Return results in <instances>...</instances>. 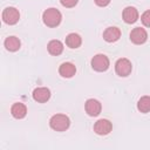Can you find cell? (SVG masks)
Instances as JSON below:
<instances>
[{
	"mask_svg": "<svg viewBox=\"0 0 150 150\" xmlns=\"http://www.w3.org/2000/svg\"><path fill=\"white\" fill-rule=\"evenodd\" d=\"M137 109L141 112H149L150 111V96H143L138 100Z\"/></svg>",
	"mask_w": 150,
	"mask_h": 150,
	"instance_id": "17",
	"label": "cell"
},
{
	"mask_svg": "<svg viewBox=\"0 0 150 150\" xmlns=\"http://www.w3.org/2000/svg\"><path fill=\"white\" fill-rule=\"evenodd\" d=\"M130 40L135 45H142L148 40V33H146V30L144 28L136 27L130 33Z\"/></svg>",
	"mask_w": 150,
	"mask_h": 150,
	"instance_id": "6",
	"label": "cell"
},
{
	"mask_svg": "<svg viewBox=\"0 0 150 150\" xmlns=\"http://www.w3.org/2000/svg\"><path fill=\"white\" fill-rule=\"evenodd\" d=\"M95 1V4L97 5V6H100V7H105L107 5H109V2H110V0H94Z\"/></svg>",
	"mask_w": 150,
	"mask_h": 150,
	"instance_id": "20",
	"label": "cell"
},
{
	"mask_svg": "<svg viewBox=\"0 0 150 150\" xmlns=\"http://www.w3.org/2000/svg\"><path fill=\"white\" fill-rule=\"evenodd\" d=\"M20 46H21V42H20V40L16 36H8L5 40V47L9 52H16V50H19Z\"/></svg>",
	"mask_w": 150,
	"mask_h": 150,
	"instance_id": "16",
	"label": "cell"
},
{
	"mask_svg": "<svg viewBox=\"0 0 150 150\" xmlns=\"http://www.w3.org/2000/svg\"><path fill=\"white\" fill-rule=\"evenodd\" d=\"M50 97V90L46 87H40V88H36L34 89L33 91V98L34 101L39 102V103H45L49 100Z\"/></svg>",
	"mask_w": 150,
	"mask_h": 150,
	"instance_id": "9",
	"label": "cell"
},
{
	"mask_svg": "<svg viewBox=\"0 0 150 150\" xmlns=\"http://www.w3.org/2000/svg\"><path fill=\"white\" fill-rule=\"evenodd\" d=\"M50 128L55 131H64L69 128L70 125V120L67 115L63 114H56L54 116H52L50 121H49Z\"/></svg>",
	"mask_w": 150,
	"mask_h": 150,
	"instance_id": "2",
	"label": "cell"
},
{
	"mask_svg": "<svg viewBox=\"0 0 150 150\" xmlns=\"http://www.w3.org/2000/svg\"><path fill=\"white\" fill-rule=\"evenodd\" d=\"M141 20H142V23H143L144 26H146V27H150V9L145 11V12L142 14V16H141Z\"/></svg>",
	"mask_w": 150,
	"mask_h": 150,
	"instance_id": "18",
	"label": "cell"
},
{
	"mask_svg": "<svg viewBox=\"0 0 150 150\" xmlns=\"http://www.w3.org/2000/svg\"><path fill=\"white\" fill-rule=\"evenodd\" d=\"M43 23L48 27H56L62 20V14L56 8H48L42 14Z\"/></svg>",
	"mask_w": 150,
	"mask_h": 150,
	"instance_id": "1",
	"label": "cell"
},
{
	"mask_svg": "<svg viewBox=\"0 0 150 150\" xmlns=\"http://www.w3.org/2000/svg\"><path fill=\"white\" fill-rule=\"evenodd\" d=\"M109 59L104 54H97L91 59V67L96 71H105L109 68Z\"/></svg>",
	"mask_w": 150,
	"mask_h": 150,
	"instance_id": "3",
	"label": "cell"
},
{
	"mask_svg": "<svg viewBox=\"0 0 150 150\" xmlns=\"http://www.w3.org/2000/svg\"><path fill=\"white\" fill-rule=\"evenodd\" d=\"M112 129V124L110 121L105 120V118H101L98 120L95 124H94V131L97 135H108Z\"/></svg>",
	"mask_w": 150,
	"mask_h": 150,
	"instance_id": "7",
	"label": "cell"
},
{
	"mask_svg": "<svg viewBox=\"0 0 150 150\" xmlns=\"http://www.w3.org/2000/svg\"><path fill=\"white\" fill-rule=\"evenodd\" d=\"M60 2H61V5L63 7L71 8V7H74L77 4V0H60Z\"/></svg>",
	"mask_w": 150,
	"mask_h": 150,
	"instance_id": "19",
	"label": "cell"
},
{
	"mask_svg": "<svg viewBox=\"0 0 150 150\" xmlns=\"http://www.w3.org/2000/svg\"><path fill=\"white\" fill-rule=\"evenodd\" d=\"M122 16H123L124 22H127V23H134L138 19V11L135 7H132V6H128V7H125L123 9Z\"/></svg>",
	"mask_w": 150,
	"mask_h": 150,
	"instance_id": "10",
	"label": "cell"
},
{
	"mask_svg": "<svg viewBox=\"0 0 150 150\" xmlns=\"http://www.w3.org/2000/svg\"><path fill=\"white\" fill-rule=\"evenodd\" d=\"M11 112H12L13 117L20 120V118H23L26 116L27 108H26V105L23 103H20V102L19 103H14L12 105V108H11Z\"/></svg>",
	"mask_w": 150,
	"mask_h": 150,
	"instance_id": "13",
	"label": "cell"
},
{
	"mask_svg": "<svg viewBox=\"0 0 150 150\" xmlns=\"http://www.w3.org/2000/svg\"><path fill=\"white\" fill-rule=\"evenodd\" d=\"M20 19V13L15 7H7L2 12V20L7 25H15Z\"/></svg>",
	"mask_w": 150,
	"mask_h": 150,
	"instance_id": "5",
	"label": "cell"
},
{
	"mask_svg": "<svg viewBox=\"0 0 150 150\" xmlns=\"http://www.w3.org/2000/svg\"><path fill=\"white\" fill-rule=\"evenodd\" d=\"M121 38V30L117 27H108L103 32V39L107 42H115Z\"/></svg>",
	"mask_w": 150,
	"mask_h": 150,
	"instance_id": "11",
	"label": "cell"
},
{
	"mask_svg": "<svg viewBox=\"0 0 150 150\" xmlns=\"http://www.w3.org/2000/svg\"><path fill=\"white\" fill-rule=\"evenodd\" d=\"M47 49H48L49 54H52V55H60L63 52V45L59 40H52V41H49Z\"/></svg>",
	"mask_w": 150,
	"mask_h": 150,
	"instance_id": "15",
	"label": "cell"
},
{
	"mask_svg": "<svg viewBox=\"0 0 150 150\" xmlns=\"http://www.w3.org/2000/svg\"><path fill=\"white\" fill-rule=\"evenodd\" d=\"M81 43H82V39L76 33H70L66 38V45L69 48H79L81 46Z\"/></svg>",
	"mask_w": 150,
	"mask_h": 150,
	"instance_id": "14",
	"label": "cell"
},
{
	"mask_svg": "<svg viewBox=\"0 0 150 150\" xmlns=\"http://www.w3.org/2000/svg\"><path fill=\"white\" fill-rule=\"evenodd\" d=\"M131 69H132V64L131 62L128 60V59H118L115 63V71L118 76H128L130 73H131Z\"/></svg>",
	"mask_w": 150,
	"mask_h": 150,
	"instance_id": "4",
	"label": "cell"
},
{
	"mask_svg": "<svg viewBox=\"0 0 150 150\" xmlns=\"http://www.w3.org/2000/svg\"><path fill=\"white\" fill-rule=\"evenodd\" d=\"M84 107H86V111H87V114L89 116H97V115H100L101 109H102L101 103L97 100H95V98L87 100Z\"/></svg>",
	"mask_w": 150,
	"mask_h": 150,
	"instance_id": "8",
	"label": "cell"
},
{
	"mask_svg": "<svg viewBox=\"0 0 150 150\" xmlns=\"http://www.w3.org/2000/svg\"><path fill=\"white\" fill-rule=\"evenodd\" d=\"M75 73H76V67L70 62H63L59 68V74L66 79L73 77Z\"/></svg>",
	"mask_w": 150,
	"mask_h": 150,
	"instance_id": "12",
	"label": "cell"
}]
</instances>
